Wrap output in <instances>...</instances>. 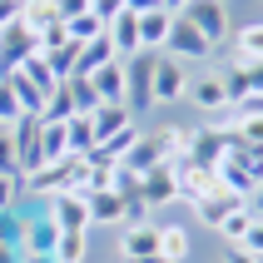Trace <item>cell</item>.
Listing matches in <instances>:
<instances>
[{"label": "cell", "instance_id": "cell-1", "mask_svg": "<svg viewBox=\"0 0 263 263\" xmlns=\"http://www.w3.org/2000/svg\"><path fill=\"white\" fill-rule=\"evenodd\" d=\"M159 55H174L179 65H209L219 50H214L184 15H174V20H169V35H164V45H159Z\"/></svg>", "mask_w": 263, "mask_h": 263}, {"label": "cell", "instance_id": "cell-2", "mask_svg": "<svg viewBox=\"0 0 263 263\" xmlns=\"http://www.w3.org/2000/svg\"><path fill=\"white\" fill-rule=\"evenodd\" d=\"M189 65H179L174 55H154V80H149V104L164 109V104H179L184 89H189Z\"/></svg>", "mask_w": 263, "mask_h": 263}, {"label": "cell", "instance_id": "cell-3", "mask_svg": "<svg viewBox=\"0 0 263 263\" xmlns=\"http://www.w3.org/2000/svg\"><path fill=\"white\" fill-rule=\"evenodd\" d=\"M179 15H184V20H189V25L199 30L209 45H214V50H219V45L229 40V30H234V20H229V5H223V0H189Z\"/></svg>", "mask_w": 263, "mask_h": 263}, {"label": "cell", "instance_id": "cell-4", "mask_svg": "<svg viewBox=\"0 0 263 263\" xmlns=\"http://www.w3.org/2000/svg\"><path fill=\"white\" fill-rule=\"evenodd\" d=\"M55 219L45 214V204H20V253H55Z\"/></svg>", "mask_w": 263, "mask_h": 263}, {"label": "cell", "instance_id": "cell-5", "mask_svg": "<svg viewBox=\"0 0 263 263\" xmlns=\"http://www.w3.org/2000/svg\"><path fill=\"white\" fill-rule=\"evenodd\" d=\"M139 199H144L149 209L179 204V174H174V159H159L149 174H139Z\"/></svg>", "mask_w": 263, "mask_h": 263}, {"label": "cell", "instance_id": "cell-6", "mask_svg": "<svg viewBox=\"0 0 263 263\" xmlns=\"http://www.w3.org/2000/svg\"><path fill=\"white\" fill-rule=\"evenodd\" d=\"M184 100H189L199 115H223V109H229V85H223V70H209V74H199V80H189Z\"/></svg>", "mask_w": 263, "mask_h": 263}, {"label": "cell", "instance_id": "cell-7", "mask_svg": "<svg viewBox=\"0 0 263 263\" xmlns=\"http://www.w3.org/2000/svg\"><path fill=\"white\" fill-rule=\"evenodd\" d=\"M45 214L55 219V229L65 234V229H89V209H85V194H74V189H60L45 199Z\"/></svg>", "mask_w": 263, "mask_h": 263}, {"label": "cell", "instance_id": "cell-8", "mask_svg": "<svg viewBox=\"0 0 263 263\" xmlns=\"http://www.w3.org/2000/svg\"><path fill=\"white\" fill-rule=\"evenodd\" d=\"M35 50H40V35H35V30H25L20 20L5 25L0 30V74H10L15 65H20L25 55H35Z\"/></svg>", "mask_w": 263, "mask_h": 263}, {"label": "cell", "instance_id": "cell-9", "mask_svg": "<svg viewBox=\"0 0 263 263\" xmlns=\"http://www.w3.org/2000/svg\"><path fill=\"white\" fill-rule=\"evenodd\" d=\"M10 139H15V154H20V174L40 169V115H20L10 124Z\"/></svg>", "mask_w": 263, "mask_h": 263}, {"label": "cell", "instance_id": "cell-10", "mask_svg": "<svg viewBox=\"0 0 263 263\" xmlns=\"http://www.w3.org/2000/svg\"><path fill=\"white\" fill-rule=\"evenodd\" d=\"M85 209H89V229H119L124 223V194L119 189L85 194Z\"/></svg>", "mask_w": 263, "mask_h": 263}, {"label": "cell", "instance_id": "cell-11", "mask_svg": "<svg viewBox=\"0 0 263 263\" xmlns=\"http://www.w3.org/2000/svg\"><path fill=\"white\" fill-rule=\"evenodd\" d=\"M149 253H159V219L124 223L119 229V258H149Z\"/></svg>", "mask_w": 263, "mask_h": 263}, {"label": "cell", "instance_id": "cell-12", "mask_svg": "<svg viewBox=\"0 0 263 263\" xmlns=\"http://www.w3.org/2000/svg\"><path fill=\"white\" fill-rule=\"evenodd\" d=\"M189 253H194L189 223H159V258L164 263H189Z\"/></svg>", "mask_w": 263, "mask_h": 263}, {"label": "cell", "instance_id": "cell-13", "mask_svg": "<svg viewBox=\"0 0 263 263\" xmlns=\"http://www.w3.org/2000/svg\"><path fill=\"white\" fill-rule=\"evenodd\" d=\"M139 134H144V129H139V119H134V124H124L119 134H109V139H100L89 159H95V164H109V169H119V159L129 154V144L139 139Z\"/></svg>", "mask_w": 263, "mask_h": 263}, {"label": "cell", "instance_id": "cell-14", "mask_svg": "<svg viewBox=\"0 0 263 263\" xmlns=\"http://www.w3.org/2000/svg\"><path fill=\"white\" fill-rule=\"evenodd\" d=\"M89 85L100 95V104H124V60H109L89 74Z\"/></svg>", "mask_w": 263, "mask_h": 263}, {"label": "cell", "instance_id": "cell-15", "mask_svg": "<svg viewBox=\"0 0 263 263\" xmlns=\"http://www.w3.org/2000/svg\"><path fill=\"white\" fill-rule=\"evenodd\" d=\"M243 204V199H238L234 189H223L219 179H214V189L204 194V199H199V204H194V214H199V219H204V229H214V223L223 219V214H229V209H238Z\"/></svg>", "mask_w": 263, "mask_h": 263}, {"label": "cell", "instance_id": "cell-16", "mask_svg": "<svg viewBox=\"0 0 263 263\" xmlns=\"http://www.w3.org/2000/svg\"><path fill=\"white\" fill-rule=\"evenodd\" d=\"M154 164H159V144H154V139H149V134H139V139H134V144H129V154H124V159H119V174H129V179H139V174H149V169H154Z\"/></svg>", "mask_w": 263, "mask_h": 263}, {"label": "cell", "instance_id": "cell-17", "mask_svg": "<svg viewBox=\"0 0 263 263\" xmlns=\"http://www.w3.org/2000/svg\"><path fill=\"white\" fill-rule=\"evenodd\" d=\"M169 20H174V15L164 10H144V15H134V25H139V50H154V55H159V45H164V35H169Z\"/></svg>", "mask_w": 263, "mask_h": 263}, {"label": "cell", "instance_id": "cell-18", "mask_svg": "<svg viewBox=\"0 0 263 263\" xmlns=\"http://www.w3.org/2000/svg\"><path fill=\"white\" fill-rule=\"evenodd\" d=\"M124 124H134V115L124 109V104H100V109L89 115V129H95V144H100V139H109V134H119Z\"/></svg>", "mask_w": 263, "mask_h": 263}, {"label": "cell", "instance_id": "cell-19", "mask_svg": "<svg viewBox=\"0 0 263 263\" xmlns=\"http://www.w3.org/2000/svg\"><path fill=\"white\" fill-rule=\"evenodd\" d=\"M15 74H20V80H25L30 89H40L45 100H50V89L60 85L55 74H50V65H45V55H40V50H35V55H25V60H20V65H15Z\"/></svg>", "mask_w": 263, "mask_h": 263}, {"label": "cell", "instance_id": "cell-20", "mask_svg": "<svg viewBox=\"0 0 263 263\" xmlns=\"http://www.w3.org/2000/svg\"><path fill=\"white\" fill-rule=\"evenodd\" d=\"M60 25H65V40L70 45H89V40L104 35V20L95 10H80V15H70V20H60Z\"/></svg>", "mask_w": 263, "mask_h": 263}, {"label": "cell", "instance_id": "cell-21", "mask_svg": "<svg viewBox=\"0 0 263 263\" xmlns=\"http://www.w3.org/2000/svg\"><path fill=\"white\" fill-rule=\"evenodd\" d=\"M65 144H70L74 159H89V154H95V129H89V115H70V119H65Z\"/></svg>", "mask_w": 263, "mask_h": 263}, {"label": "cell", "instance_id": "cell-22", "mask_svg": "<svg viewBox=\"0 0 263 263\" xmlns=\"http://www.w3.org/2000/svg\"><path fill=\"white\" fill-rule=\"evenodd\" d=\"M89 258V229H65L55 238V263H85Z\"/></svg>", "mask_w": 263, "mask_h": 263}, {"label": "cell", "instance_id": "cell-23", "mask_svg": "<svg viewBox=\"0 0 263 263\" xmlns=\"http://www.w3.org/2000/svg\"><path fill=\"white\" fill-rule=\"evenodd\" d=\"M70 144H65V119L60 124H45L40 119V164H65Z\"/></svg>", "mask_w": 263, "mask_h": 263}, {"label": "cell", "instance_id": "cell-24", "mask_svg": "<svg viewBox=\"0 0 263 263\" xmlns=\"http://www.w3.org/2000/svg\"><path fill=\"white\" fill-rule=\"evenodd\" d=\"M60 85L70 89L74 115H95V109H100V95H95V85H89V74H70V80H60Z\"/></svg>", "mask_w": 263, "mask_h": 263}, {"label": "cell", "instance_id": "cell-25", "mask_svg": "<svg viewBox=\"0 0 263 263\" xmlns=\"http://www.w3.org/2000/svg\"><path fill=\"white\" fill-rule=\"evenodd\" d=\"M229 50H263V20L234 25V30H229Z\"/></svg>", "mask_w": 263, "mask_h": 263}, {"label": "cell", "instance_id": "cell-26", "mask_svg": "<svg viewBox=\"0 0 263 263\" xmlns=\"http://www.w3.org/2000/svg\"><path fill=\"white\" fill-rule=\"evenodd\" d=\"M0 249L20 253V209H5V214H0Z\"/></svg>", "mask_w": 263, "mask_h": 263}, {"label": "cell", "instance_id": "cell-27", "mask_svg": "<svg viewBox=\"0 0 263 263\" xmlns=\"http://www.w3.org/2000/svg\"><path fill=\"white\" fill-rule=\"evenodd\" d=\"M0 174H5V179H20V154H15L10 129H0Z\"/></svg>", "mask_w": 263, "mask_h": 263}, {"label": "cell", "instance_id": "cell-28", "mask_svg": "<svg viewBox=\"0 0 263 263\" xmlns=\"http://www.w3.org/2000/svg\"><path fill=\"white\" fill-rule=\"evenodd\" d=\"M223 74H258V50H229V70Z\"/></svg>", "mask_w": 263, "mask_h": 263}, {"label": "cell", "instance_id": "cell-29", "mask_svg": "<svg viewBox=\"0 0 263 263\" xmlns=\"http://www.w3.org/2000/svg\"><path fill=\"white\" fill-rule=\"evenodd\" d=\"M15 119H20V104H15V89L5 85V80H0V124H5V129H10Z\"/></svg>", "mask_w": 263, "mask_h": 263}, {"label": "cell", "instance_id": "cell-30", "mask_svg": "<svg viewBox=\"0 0 263 263\" xmlns=\"http://www.w3.org/2000/svg\"><path fill=\"white\" fill-rule=\"evenodd\" d=\"M20 204H25V199H20V179L0 174V214H5V209H20Z\"/></svg>", "mask_w": 263, "mask_h": 263}, {"label": "cell", "instance_id": "cell-31", "mask_svg": "<svg viewBox=\"0 0 263 263\" xmlns=\"http://www.w3.org/2000/svg\"><path fill=\"white\" fill-rule=\"evenodd\" d=\"M89 10L100 15V20H109V15H119V10H124V0H89Z\"/></svg>", "mask_w": 263, "mask_h": 263}, {"label": "cell", "instance_id": "cell-32", "mask_svg": "<svg viewBox=\"0 0 263 263\" xmlns=\"http://www.w3.org/2000/svg\"><path fill=\"white\" fill-rule=\"evenodd\" d=\"M80 10H89V0H55V15H60V20H70V15H80Z\"/></svg>", "mask_w": 263, "mask_h": 263}, {"label": "cell", "instance_id": "cell-33", "mask_svg": "<svg viewBox=\"0 0 263 263\" xmlns=\"http://www.w3.org/2000/svg\"><path fill=\"white\" fill-rule=\"evenodd\" d=\"M20 20V0H0V30Z\"/></svg>", "mask_w": 263, "mask_h": 263}, {"label": "cell", "instance_id": "cell-34", "mask_svg": "<svg viewBox=\"0 0 263 263\" xmlns=\"http://www.w3.org/2000/svg\"><path fill=\"white\" fill-rule=\"evenodd\" d=\"M223 263H258V253H249V249H223Z\"/></svg>", "mask_w": 263, "mask_h": 263}, {"label": "cell", "instance_id": "cell-35", "mask_svg": "<svg viewBox=\"0 0 263 263\" xmlns=\"http://www.w3.org/2000/svg\"><path fill=\"white\" fill-rule=\"evenodd\" d=\"M159 5H164V0H124V10H129V15H144V10H159Z\"/></svg>", "mask_w": 263, "mask_h": 263}, {"label": "cell", "instance_id": "cell-36", "mask_svg": "<svg viewBox=\"0 0 263 263\" xmlns=\"http://www.w3.org/2000/svg\"><path fill=\"white\" fill-rule=\"evenodd\" d=\"M20 263H55V253H20Z\"/></svg>", "mask_w": 263, "mask_h": 263}, {"label": "cell", "instance_id": "cell-37", "mask_svg": "<svg viewBox=\"0 0 263 263\" xmlns=\"http://www.w3.org/2000/svg\"><path fill=\"white\" fill-rule=\"evenodd\" d=\"M0 263H20V253H15V249H0Z\"/></svg>", "mask_w": 263, "mask_h": 263}, {"label": "cell", "instance_id": "cell-38", "mask_svg": "<svg viewBox=\"0 0 263 263\" xmlns=\"http://www.w3.org/2000/svg\"><path fill=\"white\" fill-rule=\"evenodd\" d=\"M119 263H164L159 253H149V258H119Z\"/></svg>", "mask_w": 263, "mask_h": 263}, {"label": "cell", "instance_id": "cell-39", "mask_svg": "<svg viewBox=\"0 0 263 263\" xmlns=\"http://www.w3.org/2000/svg\"><path fill=\"white\" fill-rule=\"evenodd\" d=\"M0 129H5V124H0Z\"/></svg>", "mask_w": 263, "mask_h": 263}, {"label": "cell", "instance_id": "cell-40", "mask_svg": "<svg viewBox=\"0 0 263 263\" xmlns=\"http://www.w3.org/2000/svg\"><path fill=\"white\" fill-rule=\"evenodd\" d=\"M223 5H229V0H223Z\"/></svg>", "mask_w": 263, "mask_h": 263}]
</instances>
